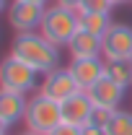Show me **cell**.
I'll list each match as a JSON object with an SVG mask.
<instances>
[{"mask_svg": "<svg viewBox=\"0 0 132 135\" xmlns=\"http://www.w3.org/2000/svg\"><path fill=\"white\" fill-rule=\"evenodd\" d=\"M11 55L23 60L29 68H34L42 75L60 68V47H54L49 39H44L39 31L16 34V39L11 44Z\"/></svg>", "mask_w": 132, "mask_h": 135, "instance_id": "1", "label": "cell"}, {"mask_svg": "<svg viewBox=\"0 0 132 135\" xmlns=\"http://www.w3.org/2000/svg\"><path fill=\"white\" fill-rule=\"evenodd\" d=\"M78 29H80V23H78L75 11L62 8V5H47L42 26H39V34L44 39H49L54 47H67L70 39L78 34Z\"/></svg>", "mask_w": 132, "mask_h": 135, "instance_id": "2", "label": "cell"}, {"mask_svg": "<svg viewBox=\"0 0 132 135\" xmlns=\"http://www.w3.org/2000/svg\"><path fill=\"white\" fill-rule=\"evenodd\" d=\"M60 122H62V109H60V104H57V101L47 99L44 94H36V96L29 99L26 117H23L26 130L47 135V133H52Z\"/></svg>", "mask_w": 132, "mask_h": 135, "instance_id": "3", "label": "cell"}, {"mask_svg": "<svg viewBox=\"0 0 132 135\" xmlns=\"http://www.w3.org/2000/svg\"><path fill=\"white\" fill-rule=\"evenodd\" d=\"M0 88L16 91V94H29L34 88H39V73L29 68L23 60L8 55L0 60Z\"/></svg>", "mask_w": 132, "mask_h": 135, "instance_id": "4", "label": "cell"}, {"mask_svg": "<svg viewBox=\"0 0 132 135\" xmlns=\"http://www.w3.org/2000/svg\"><path fill=\"white\" fill-rule=\"evenodd\" d=\"M101 57L106 62L132 60V26L114 23L101 39Z\"/></svg>", "mask_w": 132, "mask_h": 135, "instance_id": "5", "label": "cell"}, {"mask_svg": "<svg viewBox=\"0 0 132 135\" xmlns=\"http://www.w3.org/2000/svg\"><path fill=\"white\" fill-rule=\"evenodd\" d=\"M78 91H83V88L78 86V81L73 78V73L67 68H57V70L44 73V78L39 83V94H44L47 99L57 101V104H62L65 99L75 96Z\"/></svg>", "mask_w": 132, "mask_h": 135, "instance_id": "6", "label": "cell"}, {"mask_svg": "<svg viewBox=\"0 0 132 135\" xmlns=\"http://www.w3.org/2000/svg\"><path fill=\"white\" fill-rule=\"evenodd\" d=\"M44 11H47V5L13 0V3H11V8H8V23H11V29H16V34L39 31L42 18H44Z\"/></svg>", "mask_w": 132, "mask_h": 135, "instance_id": "7", "label": "cell"}, {"mask_svg": "<svg viewBox=\"0 0 132 135\" xmlns=\"http://www.w3.org/2000/svg\"><path fill=\"white\" fill-rule=\"evenodd\" d=\"M62 109V122L75 125V127H85L91 125V114H93V101L88 99L85 91H78L75 96H70L60 104Z\"/></svg>", "mask_w": 132, "mask_h": 135, "instance_id": "8", "label": "cell"}, {"mask_svg": "<svg viewBox=\"0 0 132 135\" xmlns=\"http://www.w3.org/2000/svg\"><path fill=\"white\" fill-rule=\"evenodd\" d=\"M67 70L73 73V78L78 81L83 91H88L99 78L106 75V60L104 57H85V60H70Z\"/></svg>", "mask_w": 132, "mask_h": 135, "instance_id": "9", "label": "cell"}, {"mask_svg": "<svg viewBox=\"0 0 132 135\" xmlns=\"http://www.w3.org/2000/svg\"><path fill=\"white\" fill-rule=\"evenodd\" d=\"M124 91H127V88H122V86L116 83V81H111L109 75H104V78H99L85 94H88V99L93 101V107L116 109V107L122 104V99H124Z\"/></svg>", "mask_w": 132, "mask_h": 135, "instance_id": "10", "label": "cell"}, {"mask_svg": "<svg viewBox=\"0 0 132 135\" xmlns=\"http://www.w3.org/2000/svg\"><path fill=\"white\" fill-rule=\"evenodd\" d=\"M26 107H29L26 94H16V91L0 88V117L8 125H16V122H21L26 117Z\"/></svg>", "mask_w": 132, "mask_h": 135, "instance_id": "11", "label": "cell"}, {"mask_svg": "<svg viewBox=\"0 0 132 135\" xmlns=\"http://www.w3.org/2000/svg\"><path fill=\"white\" fill-rule=\"evenodd\" d=\"M67 52H70V57H73V60L101 57V36L78 29V34H75V36L70 39V44H67Z\"/></svg>", "mask_w": 132, "mask_h": 135, "instance_id": "12", "label": "cell"}, {"mask_svg": "<svg viewBox=\"0 0 132 135\" xmlns=\"http://www.w3.org/2000/svg\"><path fill=\"white\" fill-rule=\"evenodd\" d=\"M75 16H78V23H80L83 31L96 34V36H101V39H104V34L114 26L111 13H93V11H85V8L78 5V8H75Z\"/></svg>", "mask_w": 132, "mask_h": 135, "instance_id": "13", "label": "cell"}, {"mask_svg": "<svg viewBox=\"0 0 132 135\" xmlns=\"http://www.w3.org/2000/svg\"><path fill=\"white\" fill-rule=\"evenodd\" d=\"M106 75L116 81L122 88L132 86V62L130 60H119V62H106Z\"/></svg>", "mask_w": 132, "mask_h": 135, "instance_id": "14", "label": "cell"}, {"mask_svg": "<svg viewBox=\"0 0 132 135\" xmlns=\"http://www.w3.org/2000/svg\"><path fill=\"white\" fill-rule=\"evenodd\" d=\"M106 135H132V112L116 109L114 117L109 119V125L104 127Z\"/></svg>", "mask_w": 132, "mask_h": 135, "instance_id": "15", "label": "cell"}, {"mask_svg": "<svg viewBox=\"0 0 132 135\" xmlns=\"http://www.w3.org/2000/svg\"><path fill=\"white\" fill-rule=\"evenodd\" d=\"M116 109H106V107H93V114H91V125H96V127H106L109 125V119L114 117Z\"/></svg>", "mask_w": 132, "mask_h": 135, "instance_id": "16", "label": "cell"}, {"mask_svg": "<svg viewBox=\"0 0 132 135\" xmlns=\"http://www.w3.org/2000/svg\"><path fill=\"white\" fill-rule=\"evenodd\" d=\"M80 8L93 11V13H111L114 11V0H83Z\"/></svg>", "mask_w": 132, "mask_h": 135, "instance_id": "17", "label": "cell"}, {"mask_svg": "<svg viewBox=\"0 0 132 135\" xmlns=\"http://www.w3.org/2000/svg\"><path fill=\"white\" fill-rule=\"evenodd\" d=\"M47 135H80V127H75V125H67V122H60L52 133Z\"/></svg>", "mask_w": 132, "mask_h": 135, "instance_id": "18", "label": "cell"}, {"mask_svg": "<svg viewBox=\"0 0 132 135\" xmlns=\"http://www.w3.org/2000/svg\"><path fill=\"white\" fill-rule=\"evenodd\" d=\"M54 5H62V8H70V11H75L78 5H83V0H54Z\"/></svg>", "mask_w": 132, "mask_h": 135, "instance_id": "19", "label": "cell"}, {"mask_svg": "<svg viewBox=\"0 0 132 135\" xmlns=\"http://www.w3.org/2000/svg\"><path fill=\"white\" fill-rule=\"evenodd\" d=\"M80 135H106V133L96 125H85V127H80Z\"/></svg>", "mask_w": 132, "mask_h": 135, "instance_id": "20", "label": "cell"}, {"mask_svg": "<svg viewBox=\"0 0 132 135\" xmlns=\"http://www.w3.org/2000/svg\"><path fill=\"white\" fill-rule=\"evenodd\" d=\"M8 127H11V125H8L5 119L0 117V135H8Z\"/></svg>", "mask_w": 132, "mask_h": 135, "instance_id": "21", "label": "cell"}, {"mask_svg": "<svg viewBox=\"0 0 132 135\" xmlns=\"http://www.w3.org/2000/svg\"><path fill=\"white\" fill-rule=\"evenodd\" d=\"M8 8H11V5H8V0H0V13H3V11H8Z\"/></svg>", "mask_w": 132, "mask_h": 135, "instance_id": "22", "label": "cell"}, {"mask_svg": "<svg viewBox=\"0 0 132 135\" xmlns=\"http://www.w3.org/2000/svg\"><path fill=\"white\" fill-rule=\"evenodd\" d=\"M23 3H39V5H47L49 0H23Z\"/></svg>", "mask_w": 132, "mask_h": 135, "instance_id": "23", "label": "cell"}, {"mask_svg": "<svg viewBox=\"0 0 132 135\" xmlns=\"http://www.w3.org/2000/svg\"><path fill=\"white\" fill-rule=\"evenodd\" d=\"M21 135H42V133H31V130H26V133H21Z\"/></svg>", "mask_w": 132, "mask_h": 135, "instance_id": "24", "label": "cell"}, {"mask_svg": "<svg viewBox=\"0 0 132 135\" xmlns=\"http://www.w3.org/2000/svg\"><path fill=\"white\" fill-rule=\"evenodd\" d=\"M122 3H130V0H114V5H122Z\"/></svg>", "mask_w": 132, "mask_h": 135, "instance_id": "25", "label": "cell"}, {"mask_svg": "<svg viewBox=\"0 0 132 135\" xmlns=\"http://www.w3.org/2000/svg\"><path fill=\"white\" fill-rule=\"evenodd\" d=\"M130 62H132V60H130Z\"/></svg>", "mask_w": 132, "mask_h": 135, "instance_id": "26", "label": "cell"}]
</instances>
